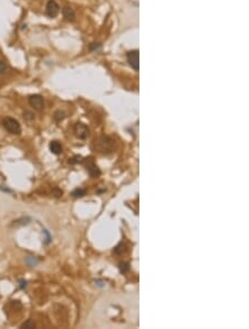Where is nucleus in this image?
Masks as SVG:
<instances>
[{"instance_id":"11","label":"nucleus","mask_w":249,"mask_h":329,"mask_svg":"<svg viewBox=\"0 0 249 329\" xmlns=\"http://www.w3.org/2000/svg\"><path fill=\"white\" fill-rule=\"evenodd\" d=\"M72 195H73L74 197H82L83 195H85V190L78 188V190H75V191L72 193Z\"/></svg>"},{"instance_id":"14","label":"nucleus","mask_w":249,"mask_h":329,"mask_svg":"<svg viewBox=\"0 0 249 329\" xmlns=\"http://www.w3.org/2000/svg\"><path fill=\"white\" fill-rule=\"evenodd\" d=\"M21 327H22V328H35V322H32L31 320H29V321H27V322H24Z\"/></svg>"},{"instance_id":"2","label":"nucleus","mask_w":249,"mask_h":329,"mask_svg":"<svg viewBox=\"0 0 249 329\" xmlns=\"http://www.w3.org/2000/svg\"><path fill=\"white\" fill-rule=\"evenodd\" d=\"M4 129L11 134H20L21 133V126L17 120L12 118H6L2 122Z\"/></svg>"},{"instance_id":"6","label":"nucleus","mask_w":249,"mask_h":329,"mask_svg":"<svg viewBox=\"0 0 249 329\" xmlns=\"http://www.w3.org/2000/svg\"><path fill=\"white\" fill-rule=\"evenodd\" d=\"M59 11H60V7L57 4L55 0H49L47 4V15L50 18H55L58 16Z\"/></svg>"},{"instance_id":"4","label":"nucleus","mask_w":249,"mask_h":329,"mask_svg":"<svg viewBox=\"0 0 249 329\" xmlns=\"http://www.w3.org/2000/svg\"><path fill=\"white\" fill-rule=\"evenodd\" d=\"M74 133H75V136L81 139V140H84L86 137L89 136L90 134V130L89 128L83 124V123H77L74 125Z\"/></svg>"},{"instance_id":"16","label":"nucleus","mask_w":249,"mask_h":329,"mask_svg":"<svg viewBox=\"0 0 249 329\" xmlns=\"http://www.w3.org/2000/svg\"><path fill=\"white\" fill-rule=\"evenodd\" d=\"M24 117L26 120H32V119L35 118V117H33V114H32L31 112H24Z\"/></svg>"},{"instance_id":"1","label":"nucleus","mask_w":249,"mask_h":329,"mask_svg":"<svg viewBox=\"0 0 249 329\" xmlns=\"http://www.w3.org/2000/svg\"><path fill=\"white\" fill-rule=\"evenodd\" d=\"M93 146L97 152L108 154L112 152L114 149V141L109 136H101L94 141Z\"/></svg>"},{"instance_id":"7","label":"nucleus","mask_w":249,"mask_h":329,"mask_svg":"<svg viewBox=\"0 0 249 329\" xmlns=\"http://www.w3.org/2000/svg\"><path fill=\"white\" fill-rule=\"evenodd\" d=\"M86 170H88L89 174L92 177H97L100 175V170L97 169V166L94 164V162L91 160V159H90V160L88 161V163H86Z\"/></svg>"},{"instance_id":"3","label":"nucleus","mask_w":249,"mask_h":329,"mask_svg":"<svg viewBox=\"0 0 249 329\" xmlns=\"http://www.w3.org/2000/svg\"><path fill=\"white\" fill-rule=\"evenodd\" d=\"M127 61L134 70H138L140 69V53H138V50L130 51L127 53Z\"/></svg>"},{"instance_id":"15","label":"nucleus","mask_w":249,"mask_h":329,"mask_svg":"<svg viewBox=\"0 0 249 329\" xmlns=\"http://www.w3.org/2000/svg\"><path fill=\"white\" fill-rule=\"evenodd\" d=\"M7 71V64L4 61H0V75H4Z\"/></svg>"},{"instance_id":"13","label":"nucleus","mask_w":249,"mask_h":329,"mask_svg":"<svg viewBox=\"0 0 249 329\" xmlns=\"http://www.w3.org/2000/svg\"><path fill=\"white\" fill-rule=\"evenodd\" d=\"M125 251H126V248H125V245H123V244H120V245L114 249V252H115L116 254H122V253H124Z\"/></svg>"},{"instance_id":"8","label":"nucleus","mask_w":249,"mask_h":329,"mask_svg":"<svg viewBox=\"0 0 249 329\" xmlns=\"http://www.w3.org/2000/svg\"><path fill=\"white\" fill-rule=\"evenodd\" d=\"M62 13H63V17L66 18V20H72L75 18V13H74L73 11V9L70 8V7H64L62 10Z\"/></svg>"},{"instance_id":"12","label":"nucleus","mask_w":249,"mask_h":329,"mask_svg":"<svg viewBox=\"0 0 249 329\" xmlns=\"http://www.w3.org/2000/svg\"><path fill=\"white\" fill-rule=\"evenodd\" d=\"M129 268H130V266H129V264H127V263H121L120 264V271L121 273H123V274H124V273H126V271L129 270Z\"/></svg>"},{"instance_id":"5","label":"nucleus","mask_w":249,"mask_h":329,"mask_svg":"<svg viewBox=\"0 0 249 329\" xmlns=\"http://www.w3.org/2000/svg\"><path fill=\"white\" fill-rule=\"evenodd\" d=\"M29 104L37 111H41L44 108V101L40 94H33L29 98Z\"/></svg>"},{"instance_id":"9","label":"nucleus","mask_w":249,"mask_h":329,"mask_svg":"<svg viewBox=\"0 0 249 329\" xmlns=\"http://www.w3.org/2000/svg\"><path fill=\"white\" fill-rule=\"evenodd\" d=\"M50 150L53 154H60L62 152V145L60 144L58 141H52L50 143Z\"/></svg>"},{"instance_id":"10","label":"nucleus","mask_w":249,"mask_h":329,"mask_svg":"<svg viewBox=\"0 0 249 329\" xmlns=\"http://www.w3.org/2000/svg\"><path fill=\"white\" fill-rule=\"evenodd\" d=\"M53 119H55V122H61L64 119V113H63L62 111H57L55 115H53Z\"/></svg>"}]
</instances>
